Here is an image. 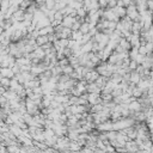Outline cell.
Instances as JSON below:
<instances>
[{"label":"cell","instance_id":"obj_1","mask_svg":"<svg viewBox=\"0 0 153 153\" xmlns=\"http://www.w3.org/2000/svg\"><path fill=\"white\" fill-rule=\"evenodd\" d=\"M98 76H99V74H98V72H97V71H95V69H90V71L85 74V76H84L83 79H85V80H86V83H95Z\"/></svg>","mask_w":153,"mask_h":153},{"label":"cell","instance_id":"obj_2","mask_svg":"<svg viewBox=\"0 0 153 153\" xmlns=\"http://www.w3.org/2000/svg\"><path fill=\"white\" fill-rule=\"evenodd\" d=\"M101 18H104V19H107V21H114V22H118V21H120V18L115 15V12L113 11V9L105 10V11L103 12V16H102Z\"/></svg>","mask_w":153,"mask_h":153},{"label":"cell","instance_id":"obj_3","mask_svg":"<svg viewBox=\"0 0 153 153\" xmlns=\"http://www.w3.org/2000/svg\"><path fill=\"white\" fill-rule=\"evenodd\" d=\"M88 102H89L91 105H93V104H97V103H102L103 101H102V97H101L99 93H89V96H88Z\"/></svg>","mask_w":153,"mask_h":153},{"label":"cell","instance_id":"obj_4","mask_svg":"<svg viewBox=\"0 0 153 153\" xmlns=\"http://www.w3.org/2000/svg\"><path fill=\"white\" fill-rule=\"evenodd\" d=\"M101 88L96 83H88L86 85V92L88 93H101Z\"/></svg>","mask_w":153,"mask_h":153},{"label":"cell","instance_id":"obj_5","mask_svg":"<svg viewBox=\"0 0 153 153\" xmlns=\"http://www.w3.org/2000/svg\"><path fill=\"white\" fill-rule=\"evenodd\" d=\"M126 147V151H129V152H134V151H139V146L136 143L135 140H128L124 145Z\"/></svg>","mask_w":153,"mask_h":153},{"label":"cell","instance_id":"obj_6","mask_svg":"<svg viewBox=\"0 0 153 153\" xmlns=\"http://www.w3.org/2000/svg\"><path fill=\"white\" fill-rule=\"evenodd\" d=\"M75 19H76V17H72V16H63L61 24H62L63 26H66V28H71V26H72V24L75 22Z\"/></svg>","mask_w":153,"mask_h":153},{"label":"cell","instance_id":"obj_7","mask_svg":"<svg viewBox=\"0 0 153 153\" xmlns=\"http://www.w3.org/2000/svg\"><path fill=\"white\" fill-rule=\"evenodd\" d=\"M21 89H23V86H22V84H19L18 83V80L15 78H11V83H10V90H12V91H15L16 93L21 90Z\"/></svg>","mask_w":153,"mask_h":153},{"label":"cell","instance_id":"obj_8","mask_svg":"<svg viewBox=\"0 0 153 153\" xmlns=\"http://www.w3.org/2000/svg\"><path fill=\"white\" fill-rule=\"evenodd\" d=\"M113 11L115 12V15L118 17V18H122V17H124L126 16V7L124 6H118V5H116L114 9H113Z\"/></svg>","mask_w":153,"mask_h":153},{"label":"cell","instance_id":"obj_9","mask_svg":"<svg viewBox=\"0 0 153 153\" xmlns=\"http://www.w3.org/2000/svg\"><path fill=\"white\" fill-rule=\"evenodd\" d=\"M0 73H1V76H7V78H13L15 76V73L11 69V67H1Z\"/></svg>","mask_w":153,"mask_h":153},{"label":"cell","instance_id":"obj_10","mask_svg":"<svg viewBox=\"0 0 153 153\" xmlns=\"http://www.w3.org/2000/svg\"><path fill=\"white\" fill-rule=\"evenodd\" d=\"M140 74L136 72V71H132L130 73H129V80H130V83H133V84H136L138 85V83L140 82Z\"/></svg>","mask_w":153,"mask_h":153},{"label":"cell","instance_id":"obj_11","mask_svg":"<svg viewBox=\"0 0 153 153\" xmlns=\"http://www.w3.org/2000/svg\"><path fill=\"white\" fill-rule=\"evenodd\" d=\"M48 42H49L48 35H38V36L36 37V44H37L38 47H41V46H43V44H46V43H48Z\"/></svg>","mask_w":153,"mask_h":153},{"label":"cell","instance_id":"obj_12","mask_svg":"<svg viewBox=\"0 0 153 153\" xmlns=\"http://www.w3.org/2000/svg\"><path fill=\"white\" fill-rule=\"evenodd\" d=\"M10 83H11V78H7V76H1L0 78V86H3L5 90L10 89Z\"/></svg>","mask_w":153,"mask_h":153},{"label":"cell","instance_id":"obj_13","mask_svg":"<svg viewBox=\"0 0 153 153\" xmlns=\"http://www.w3.org/2000/svg\"><path fill=\"white\" fill-rule=\"evenodd\" d=\"M16 63H18L19 66H24V65H31V60L29 59V57H23V56H21V57H17L16 59Z\"/></svg>","mask_w":153,"mask_h":153},{"label":"cell","instance_id":"obj_14","mask_svg":"<svg viewBox=\"0 0 153 153\" xmlns=\"http://www.w3.org/2000/svg\"><path fill=\"white\" fill-rule=\"evenodd\" d=\"M89 30H90V23L88 22H83L80 28H79V31L84 35V34H89Z\"/></svg>","mask_w":153,"mask_h":153},{"label":"cell","instance_id":"obj_15","mask_svg":"<svg viewBox=\"0 0 153 153\" xmlns=\"http://www.w3.org/2000/svg\"><path fill=\"white\" fill-rule=\"evenodd\" d=\"M82 37H83V34H82L79 30L72 31V34H71V38H72V40H75V41H78V42H80Z\"/></svg>","mask_w":153,"mask_h":153},{"label":"cell","instance_id":"obj_16","mask_svg":"<svg viewBox=\"0 0 153 153\" xmlns=\"http://www.w3.org/2000/svg\"><path fill=\"white\" fill-rule=\"evenodd\" d=\"M75 11H76V17H79V18H85L86 15H88V11H86L83 6L79 7V9H76Z\"/></svg>","mask_w":153,"mask_h":153},{"label":"cell","instance_id":"obj_17","mask_svg":"<svg viewBox=\"0 0 153 153\" xmlns=\"http://www.w3.org/2000/svg\"><path fill=\"white\" fill-rule=\"evenodd\" d=\"M73 72H74V67H73V66H71L69 63L62 67V73H65V74H68V75H71Z\"/></svg>","mask_w":153,"mask_h":153},{"label":"cell","instance_id":"obj_18","mask_svg":"<svg viewBox=\"0 0 153 153\" xmlns=\"http://www.w3.org/2000/svg\"><path fill=\"white\" fill-rule=\"evenodd\" d=\"M132 96H133V97H135V98L141 97V96H142V90H141L140 88L135 86V88L133 89V91H132Z\"/></svg>","mask_w":153,"mask_h":153},{"label":"cell","instance_id":"obj_19","mask_svg":"<svg viewBox=\"0 0 153 153\" xmlns=\"http://www.w3.org/2000/svg\"><path fill=\"white\" fill-rule=\"evenodd\" d=\"M101 97H102V101H103L104 103H107V102H111V101H113V98H114L111 93H103V92H102Z\"/></svg>","mask_w":153,"mask_h":153},{"label":"cell","instance_id":"obj_20","mask_svg":"<svg viewBox=\"0 0 153 153\" xmlns=\"http://www.w3.org/2000/svg\"><path fill=\"white\" fill-rule=\"evenodd\" d=\"M30 4H31V0H22V1L19 3V9L25 11Z\"/></svg>","mask_w":153,"mask_h":153},{"label":"cell","instance_id":"obj_21","mask_svg":"<svg viewBox=\"0 0 153 153\" xmlns=\"http://www.w3.org/2000/svg\"><path fill=\"white\" fill-rule=\"evenodd\" d=\"M7 115H9V114H7L6 109L0 107V121H5V120H6V117H7Z\"/></svg>","mask_w":153,"mask_h":153},{"label":"cell","instance_id":"obj_22","mask_svg":"<svg viewBox=\"0 0 153 153\" xmlns=\"http://www.w3.org/2000/svg\"><path fill=\"white\" fill-rule=\"evenodd\" d=\"M55 3L56 0H46V6L48 7V10H54V6H55Z\"/></svg>","mask_w":153,"mask_h":153},{"label":"cell","instance_id":"obj_23","mask_svg":"<svg viewBox=\"0 0 153 153\" xmlns=\"http://www.w3.org/2000/svg\"><path fill=\"white\" fill-rule=\"evenodd\" d=\"M138 65H139V63H138L135 60H130L129 63H128V67H129L130 71H135V68L138 67Z\"/></svg>","mask_w":153,"mask_h":153},{"label":"cell","instance_id":"obj_24","mask_svg":"<svg viewBox=\"0 0 153 153\" xmlns=\"http://www.w3.org/2000/svg\"><path fill=\"white\" fill-rule=\"evenodd\" d=\"M134 60H135L139 65H141V63L143 62V60H145V55H142V54H139V53H138V55L135 56V59H134Z\"/></svg>","mask_w":153,"mask_h":153},{"label":"cell","instance_id":"obj_25","mask_svg":"<svg viewBox=\"0 0 153 153\" xmlns=\"http://www.w3.org/2000/svg\"><path fill=\"white\" fill-rule=\"evenodd\" d=\"M117 5L116 0H108V4H107V9H114Z\"/></svg>","mask_w":153,"mask_h":153},{"label":"cell","instance_id":"obj_26","mask_svg":"<svg viewBox=\"0 0 153 153\" xmlns=\"http://www.w3.org/2000/svg\"><path fill=\"white\" fill-rule=\"evenodd\" d=\"M62 18H63V15H62L60 11H55V13H54V19L62 22Z\"/></svg>","mask_w":153,"mask_h":153},{"label":"cell","instance_id":"obj_27","mask_svg":"<svg viewBox=\"0 0 153 153\" xmlns=\"http://www.w3.org/2000/svg\"><path fill=\"white\" fill-rule=\"evenodd\" d=\"M11 69L13 71V73H15V74H18V73H21V72H22V71H21V66H19L18 63H15V65L11 67Z\"/></svg>","mask_w":153,"mask_h":153},{"label":"cell","instance_id":"obj_28","mask_svg":"<svg viewBox=\"0 0 153 153\" xmlns=\"http://www.w3.org/2000/svg\"><path fill=\"white\" fill-rule=\"evenodd\" d=\"M138 50H139V54H142V55H146V54H147V49H146L145 44H143V46H139Z\"/></svg>","mask_w":153,"mask_h":153},{"label":"cell","instance_id":"obj_29","mask_svg":"<svg viewBox=\"0 0 153 153\" xmlns=\"http://www.w3.org/2000/svg\"><path fill=\"white\" fill-rule=\"evenodd\" d=\"M130 4H132V0H122V5H123L124 7L129 6Z\"/></svg>","mask_w":153,"mask_h":153},{"label":"cell","instance_id":"obj_30","mask_svg":"<svg viewBox=\"0 0 153 153\" xmlns=\"http://www.w3.org/2000/svg\"><path fill=\"white\" fill-rule=\"evenodd\" d=\"M3 32H4V29H3L1 26H0V36H1V35H3Z\"/></svg>","mask_w":153,"mask_h":153},{"label":"cell","instance_id":"obj_31","mask_svg":"<svg viewBox=\"0 0 153 153\" xmlns=\"http://www.w3.org/2000/svg\"><path fill=\"white\" fill-rule=\"evenodd\" d=\"M116 1H118V0H116Z\"/></svg>","mask_w":153,"mask_h":153}]
</instances>
